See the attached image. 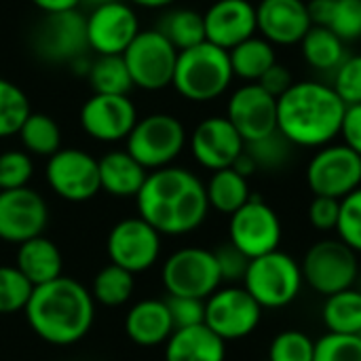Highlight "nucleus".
Returning <instances> with one entry per match:
<instances>
[{
    "mask_svg": "<svg viewBox=\"0 0 361 361\" xmlns=\"http://www.w3.org/2000/svg\"><path fill=\"white\" fill-rule=\"evenodd\" d=\"M338 239L361 254V186L341 199V216L336 226Z\"/></svg>",
    "mask_w": 361,
    "mask_h": 361,
    "instance_id": "41",
    "label": "nucleus"
},
{
    "mask_svg": "<svg viewBox=\"0 0 361 361\" xmlns=\"http://www.w3.org/2000/svg\"><path fill=\"white\" fill-rule=\"evenodd\" d=\"M233 76L228 51L205 40L178 53L171 85L190 102H212L228 89Z\"/></svg>",
    "mask_w": 361,
    "mask_h": 361,
    "instance_id": "4",
    "label": "nucleus"
},
{
    "mask_svg": "<svg viewBox=\"0 0 361 361\" xmlns=\"http://www.w3.org/2000/svg\"><path fill=\"white\" fill-rule=\"evenodd\" d=\"M34 6H38L42 13H61V11H72L78 8L80 0H30Z\"/></svg>",
    "mask_w": 361,
    "mask_h": 361,
    "instance_id": "49",
    "label": "nucleus"
},
{
    "mask_svg": "<svg viewBox=\"0 0 361 361\" xmlns=\"http://www.w3.org/2000/svg\"><path fill=\"white\" fill-rule=\"evenodd\" d=\"M313 361H361V336L328 332L315 343Z\"/></svg>",
    "mask_w": 361,
    "mask_h": 361,
    "instance_id": "40",
    "label": "nucleus"
},
{
    "mask_svg": "<svg viewBox=\"0 0 361 361\" xmlns=\"http://www.w3.org/2000/svg\"><path fill=\"white\" fill-rule=\"evenodd\" d=\"M258 85H260L267 93H271L275 99H279L286 91L292 89L294 78H292V72H290L283 63H275V66H271V68L262 74V78L258 80Z\"/></svg>",
    "mask_w": 361,
    "mask_h": 361,
    "instance_id": "47",
    "label": "nucleus"
},
{
    "mask_svg": "<svg viewBox=\"0 0 361 361\" xmlns=\"http://www.w3.org/2000/svg\"><path fill=\"white\" fill-rule=\"evenodd\" d=\"M360 336H361V332H360Z\"/></svg>",
    "mask_w": 361,
    "mask_h": 361,
    "instance_id": "54",
    "label": "nucleus"
},
{
    "mask_svg": "<svg viewBox=\"0 0 361 361\" xmlns=\"http://www.w3.org/2000/svg\"><path fill=\"white\" fill-rule=\"evenodd\" d=\"M165 302L169 309L173 330L205 324V300L188 298V296H169Z\"/></svg>",
    "mask_w": 361,
    "mask_h": 361,
    "instance_id": "44",
    "label": "nucleus"
},
{
    "mask_svg": "<svg viewBox=\"0 0 361 361\" xmlns=\"http://www.w3.org/2000/svg\"><path fill=\"white\" fill-rule=\"evenodd\" d=\"M355 283H360V286H357V290L361 292V279H360V277H357V281H355Z\"/></svg>",
    "mask_w": 361,
    "mask_h": 361,
    "instance_id": "53",
    "label": "nucleus"
},
{
    "mask_svg": "<svg viewBox=\"0 0 361 361\" xmlns=\"http://www.w3.org/2000/svg\"><path fill=\"white\" fill-rule=\"evenodd\" d=\"M307 184L317 197L345 199L361 186V157L345 144H328L309 161Z\"/></svg>",
    "mask_w": 361,
    "mask_h": 361,
    "instance_id": "11",
    "label": "nucleus"
},
{
    "mask_svg": "<svg viewBox=\"0 0 361 361\" xmlns=\"http://www.w3.org/2000/svg\"><path fill=\"white\" fill-rule=\"evenodd\" d=\"M47 182L53 192L66 201L82 203L99 190V163L78 148H59L47 163Z\"/></svg>",
    "mask_w": 361,
    "mask_h": 361,
    "instance_id": "14",
    "label": "nucleus"
},
{
    "mask_svg": "<svg viewBox=\"0 0 361 361\" xmlns=\"http://www.w3.org/2000/svg\"><path fill=\"white\" fill-rule=\"evenodd\" d=\"M216 264H218V271H220V279L222 281H228V283H237V281H243L245 273H247V267H250V258L237 250L231 241L220 245L216 252Z\"/></svg>",
    "mask_w": 361,
    "mask_h": 361,
    "instance_id": "45",
    "label": "nucleus"
},
{
    "mask_svg": "<svg viewBox=\"0 0 361 361\" xmlns=\"http://www.w3.org/2000/svg\"><path fill=\"white\" fill-rule=\"evenodd\" d=\"M226 118L239 131L243 142L260 140L277 131V99L258 82H247L231 95Z\"/></svg>",
    "mask_w": 361,
    "mask_h": 361,
    "instance_id": "18",
    "label": "nucleus"
},
{
    "mask_svg": "<svg viewBox=\"0 0 361 361\" xmlns=\"http://www.w3.org/2000/svg\"><path fill=\"white\" fill-rule=\"evenodd\" d=\"M108 258L133 275L148 271L161 254V235L140 216L116 222L108 235Z\"/></svg>",
    "mask_w": 361,
    "mask_h": 361,
    "instance_id": "15",
    "label": "nucleus"
},
{
    "mask_svg": "<svg viewBox=\"0 0 361 361\" xmlns=\"http://www.w3.org/2000/svg\"><path fill=\"white\" fill-rule=\"evenodd\" d=\"M49 222L44 199L23 186L15 190H0V239L6 243H25L40 237Z\"/></svg>",
    "mask_w": 361,
    "mask_h": 361,
    "instance_id": "16",
    "label": "nucleus"
},
{
    "mask_svg": "<svg viewBox=\"0 0 361 361\" xmlns=\"http://www.w3.org/2000/svg\"><path fill=\"white\" fill-rule=\"evenodd\" d=\"M112 2H118V0H80L78 11H87V13H91V11H95V8L106 6V4H112Z\"/></svg>",
    "mask_w": 361,
    "mask_h": 361,
    "instance_id": "52",
    "label": "nucleus"
},
{
    "mask_svg": "<svg viewBox=\"0 0 361 361\" xmlns=\"http://www.w3.org/2000/svg\"><path fill=\"white\" fill-rule=\"evenodd\" d=\"M256 23L271 44L290 47L313 27L309 6L302 0H262L256 6Z\"/></svg>",
    "mask_w": 361,
    "mask_h": 361,
    "instance_id": "22",
    "label": "nucleus"
},
{
    "mask_svg": "<svg viewBox=\"0 0 361 361\" xmlns=\"http://www.w3.org/2000/svg\"><path fill=\"white\" fill-rule=\"evenodd\" d=\"M233 169L237 171V173H241L243 178H250V176H254L258 169H256V163L252 161V157L245 152V148H243V152L239 154V159L233 163Z\"/></svg>",
    "mask_w": 361,
    "mask_h": 361,
    "instance_id": "50",
    "label": "nucleus"
},
{
    "mask_svg": "<svg viewBox=\"0 0 361 361\" xmlns=\"http://www.w3.org/2000/svg\"><path fill=\"white\" fill-rule=\"evenodd\" d=\"M30 112L32 110L25 93L15 82L0 78V137H11L19 133Z\"/></svg>",
    "mask_w": 361,
    "mask_h": 361,
    "instance_id": "37",
    "label": "nucleus"
},
{
    "mask_svg": "<svg viewBox=\"0 0 361 361\" xmlns=\"http://www.w3.org/2000/svg\"><path fill=\"white\" fill-rule=\"evenodd\" d=\"M34 286L19 273L17 267H0V315L25 311Z\"/></svg>",
    "mask_w": 361,
    "mask_h": 361,
    "instance_id": "38",
    "label": "nucleus"
},
{
    "mask_svg": "<svg viewBox=\"0 0 361 361\" xmlns=\"http://www.w3.org/2000/svg\"><path fill=\"white\" fill-rule=\"evenodd\" d=\"M332 89L345 102V106L361 104V55L347 57L334 70V85Z\"/></svg>",
    "mask_w": 361,
    "mask_h": 361,
    "instance_id": "43",
    "label": "nucleus"
},
{
    "mask_svg": "<svg viewBox=\"0 0 361 361\" xmlns=\"http://www.w3.org/2000/svg\"><path fill=\"white\" fill-rule=\"evenodd\" d=\"M313 25L330 27L345 42L361 38V0H311Z\"/></svg>",
    "mask_w": 361,
    "mask_h": 361,
    "instance_id": "27",
    "label": "nucleus"
},
{
    "mask_svg": "<svg viewBox=\"0 0 361 361\" xmlns=\"http://www.w3.org/2000/svg\"><path fill=\"white\" fill-rule=\"evenodd\" d=\"M15 267L34 288H38L61 277L63 262L59 247L51 239L40 235L19 245Z\"/></svg>",
    "mask_w": 361,
    "mask_h": 361,
    "instance_id": "26",
    "label": "nucleus"
},
{
    "mask_svg": "<svg viewBox=\"0 0 361 361\" xmlns=\"http://www.w3.org/2000/svg\"><path fill=\"white\" fill-rule=\"evenodd\" d=\"M163 286L169 296L207 300L222 283L216 256L203 247H182L163 264Z\"/></svg>",
    "mask_w": 361,
    "mask_h": 361,
    "instance_id": "10",
    "label": "nucleus"
},
{
    "mask_svg": "<svg viewBox=\"0 0 361 361\" xmlns=\"http://www.w3.org/2000/svg\"><path fill=\"white\" fill-rule=\"evenodd\" d=\"M341 216V201L332 197H317L313 195V201L309 205V222L317 231H336Z\"/></svg>",
    "mask_w": 361,
    "mask_h": 361,
    "instance_id": "46",
    "label": "nucleus"
},
{
    "mask_svg": "<svg viewBox=\"0 0 361 361\" xmlns=\"http://www.w3.org/2000/svg\"><path fill=\"white\" fill-rule=\"evenodd\" d=\"M133 288H135L133 273H129L116 264H108L95 275L91 296H93V300L102 302L104 307H121L131 298Z\"/></svg>",
    "mask_w": 361,
    "mask_h": 361,
    "instance_id": "35",
    "label": "nucleus"
},
{
    "mask_svg": "<svg viewBox=\"0 0 361 361\" xmlns=\"http://www.w3.org/2000/svg\"><path fill=\"white\" fill-rule=\"evenodd\" d=\"M226 343L205 324L173 330L165 345V361H224Z\"/></svg>",
    "mask_w": 361,
    "mask_h": 361,
    "instance_id": "24",
    "label": "nucleus"
},
{
    "mask_svg": "<svg viewBox=\"0 0 361 361\" xmlns=\"http://www.w3.org/2000/svg\"><path fill=\"white\" fill-rule=\"evenodd\" d=\"M97 163H99L102 190H106L108 195L118 197V199L137 197V192L142 190V186L148 178L146 169L127 150L108 152Z\"/></svg>",
    "mask_w": 361,
    "mask_h": 361,
    "instance_id": "25",
    "label": "nucleus"
},
{
    "mask_svg": "<svg viewBox=\"0 0 361 361\" xmlns=\"http://www.w3.org/2000/svg\"><path fill=\"white\" fill-rule=\"evenodd\" d=\"M131 4L144 6V8H165L169 4H173L176 0H129Z\"/></svg>",
    "mask_w": 361,
    "mask_h": 361,
    "instance_id": "51",
    "label": "nucleus"
},
{
    "mask_svg": "<svg viewBox=\"0 0 361 361\" xmlns=\"http://www.w3.org/2000/svg\"><path fill=\"white\" fill-rule=\"evenodd\" d=\"M341 135L345 140V146H349L353 152H357L361 157V104L347 106Z\"/></svg>",
    "mask_w": 361,
    "mask_h": 361,
    "instance_id": "48",
    "label": "nucleus"
},
{
    "mask_svg": "<svg viewBox=\"0 0 361 361\" xmlns=\"http://www.w3.org/2000/svg\"><path fill=\"white\" fill-rule=\"evenodd\" d=\"M300 47L305 61L322 72H334L347 59L345 40L324 25H313L300 40Z\"/></svg>",
    "mask_w": 361,
    "mask_h": 361,
    "instance_id": "29",
    "label": "nucleus"
},
{
    "mask_svg": "<svg viewBox=\"0 0 361 361\" xmlns=\"http://www.w3.org/2000/svg\"><path fill=\"white\" fill-rule=\"evenodd\" d=\"M178 53L180 51L159 30H140L125 49L123 59L135 87L161 91L173 82Z\"/></svg>",
    "mask_w": 361,
    "mask_h": 361,
    "instance_id": "8",
    "label": "nucleus"
},
{
    "mask_svg": "<svg viewBox=\"0 0 361 361\" xmlns=\"http://www.w3.org/2000/svg\"><path fill=\"white\" fill-rule=\"evenodd\" d=\"M300 271L305 283L328 298L355 286L360 277L357 252L341 239H324L307 250Z\"/></svg>",
    "mask_w": 361,
    "mask_h": 361,
    "instance_id": "6",
    "label": "nucleus"
},
{
    "mask_svg": "<svg viewBox=\"0 0 361 361\" xmlns=\"http://www.w3.org/2000/svg\"><path fill=\"white\" fill-rule=\"evenodd\" d=\"M294 144L277 129L260 140L245 142V152L256 163L258 171H281L294 154Z\"/></svg>",
    "mask_w": 361,
    "mask_h": 361,
    "instance_id": "36",
    "label": "nucleus"
},
{
    "mask_svg": "<svg viewBox=\"0 0 361 361\" xmlns=\"http://www.w3.org/2000/svg\"><path fill=\"white\" fill-rule=\"evenodd\" d=\"M34 173V163L27 152L6 150L0 152V190H15L27 186Z\"/></svg>",
    "mask_w": 361,
    "mask_h": 361,
    "instance_id": "42",
    "label": "nucleus"
},
{
    "mask_svg": "<svg viewBox=\"0 0 361 361\" xmlns=\"http://www.w3.org/2000/svg\"><path fill=\"white\" fill-rule=\"evenodd\" d=\"M345 112L330 85L300 80L277 99V129L296 148H324L341 135Z\"/></svg>",
    "mask_w": 361,
    "mask_h": 361,
    "instance_id": "3",
    "label": "nucleus"
},
{
    "mask_svg": "<svg viewBox=\"0 0 361 361\" xmlns=\"http://www.w3.org/2000/svg\"><path fill=\"white\" fill-rule=\"evenodd\" d=\"M135 123L137 110L127 95L93 93L80 110V125L85 133L99 142L127 140Z\"/></svg>",
    "mask_w": 361,
    "mask_h": 361,
    "instance_id": "19",
    "label": "nucleus"
},
{
    "mask_svg": "<svg viewBox=\"0 0 361 361\" xmlns=\"http://www.w3.org/2000/svg\"><path fill=\"white\" fill-rule=\"evenodd\" d=\"M228 237L231 243L252 260L279 250L283 228L277 212L269 203L260 197H250V201L231 216Z\"/></svg>",
    "mask_w": 361,
    "mask_h": 361,
    "instance_id": "12",
    "label": "nucleus"
},
{
    "mask_svg": "<svg viewBox=\"0 0 361 361\" xmlns=\"http://www.w3.org/2000/svg\"><path fill=\"white\" fill-rule=\"evenodd\" d=\"M19 137L23 148L38 157H53L61 146V131L57 123L42 112H30L19 129Z\"/></svg>",
    "mask_w": 361,
    "mask_h": 361,
    "instance_id": "34",
    "label": "nucleus"
},
{
    "mask_svg": "<svg viewBox=\"0 0 361 361\" xmlns=\"http://www.w3.org/2000/svg\"><path fill=\"white\" fill-rule=\"evenodd\" d=\"M243 148V137L226 116H212L201 121L190 137L192 157L209 171L233 167Z\"/></svg>",
    "mask_w": 361,
    "mask_h": 361,
    "instance_id": "20",
    "label": "nucleus"
},
{
    "mask_svg": "<svg viewBox=\"0 0 361 361\" xmlns=\"http://www.w3.org/2000/svg\"><path fill=\"white\" fill-rule=\"evenodd\" d=\"M135 201L140 218L171 237L197 231L209 212L205 184L192 171L171 165L148 173Z\"/></svg>",
    "mask_w": 361,
    "mask_h": 361,
    "instance_id": "1",
    "label": "nucleus"
},
{
    "mask_svg": "<svg viewBox=\"0 0 361 361\" xmlns=\"http://www.w3.org/2000/svg\"><path fill=\"white\" fill-rule=\"evenodd\" d=\"M87 74L93 91L102 95H127L133 87L123 55H99L95 61H91Z\"/></svg>",
    "mask_w": 361,
    "mask_h": 361,
    "instance_id": "33",
    "label": "nucleus"
},
{
    "mask_svg": "<svg viewBox=\"0 0 361 361\" xmlns=\"http://www.w3.org/2000/svg\"><path fill=\"white\" fill-rule=\"evenodd\" d=\"M205 192H207L209 207L226 216H233L252 197L247 178L237 173L233 167L214 171L209 182L205 184Z\"/></svg>",
    "mask_w": 361,
    "mask_h": 361,
    "instance_id": "28",
    "label": "nucleus"
},
{
    "mask_svg": "<svg viewBox=\"0 0 361 361\" xmlns=\"http://www.w3.org/2000/svg\"><path fill=\"white\" fill-rule=\"evenodd\" d=\"M34 53L53 63H72L78 57H85L89 49L87 40V17L82 11H61L44 13L32 32Z\"/></svg>",
    "mask_w": 361,
    "mask_h": 361,
    "instance_id": "9",
    "label": "nucleus"
},
{
    "mask_svg": "<svg viewBox=\"0 0 361 361\" xmlns=\"http://www.w3.org/2000/svg\"><path fill=\"white\" fill-rule=\"evenodd\" d=\"M228 57H231L233 74L250 82H258L262 74L277 63L273 44L267 38H258V36H252L241 44H237L235 49H231Z\"/></svg>",
    "mask_w": 361,
    "mask_h": 361,
    "instance_id": "30",
    "label": "nucleus"
},
{
    "mask_svg": "<svg viewBox=\"0 0 361 361\" xmlns=\"http://www.w3.org/2000/svg\"><path fill=\"white\" fill-rule=\"evenodd\" d=\"M315 343L300 330L279 332L269 347L267 361H313Z\"/></svg>",
    "mask_w": 361,
    "mask_h": 361,
    "instance_id": "39",
    "label": "nucleus"
},
{
    "mask_svg": "<svg viewBox=\"0 0 361 361\" xmlns=\"http://www.w3.org/2000/svg\"><path fill=\"white\" fill-rule=\"evenodd\" d=\"M125 332L140 347H157L169 341L173 324L165 300H142L125 317Z\"/></svg>",
    "mask_w": 361,
    "mask_h": 361,
    "instance_id": "23",
    "label": "nucleus"
},
{
    "mask_svg": "<svg viewBox=\"0 0 361 361\" xmlns=\"http://www.w3.org/2000/svg\"><path fill=\"white\" fill-rule=\"evenodd\" d=\"M23 313L38 338L55 347H68L89 334L95 319V300L82 283L61 275L34 288Z\"/></svg>",
    "mask_w": 361,
    "mask_h": 361,
    "instance_id": "2",
    "label": "nucleus"
},
{
    "mask_svg": "<svg viewBox=\"0 0 361 361\" xmlns=\"http://www.w3.org/2000/svg\"><path fill=\"white\" fill-rule=\"evenodd\" d=\"M205 40L231 51L258 32L256 6L250 0H216L203 15Z\"/></svg>",
    "mask_w": 361,
    "mask_h": 361,
    "instance_id": "21",
    "label": "nucleus"
},
{
    "mask_svg": "<svg viewBox=\"0 0 361 361\" xmlns=\"http://www.w3.org/2000/svg\"><path fill=\"white\" fill-rule=\"evenodd\" d=\"M262 319V307L245 288H218L205 300V326L224 343L250 336Z\"/></svg>",
    "mask_w": 361,
    "mask_h": 361,
    "instance_id": "13",
    "label": "nucleus"
},
{
    "mask_svg": "<svg viewBox=\"0 0 361 361\" xmlns=\"http://www.w3.org/2000/svg\"><path fill=\"white\" fill-rule=\"evenodd\" d=\"M159 32L178 49L186 51L205 42V23L203 15L192 8H176L167 13L159 25Z\"/></svg>",
    "mask_w": 361,
    "mask_h": 361,
    "instance_id": "32",
    "label": "nucleus"
},
{
    "mask_svg": "<svg viewBox=\"0 0 361 361\" xmlns=\"http://www.w3.org/2000/svg\"><path fill=\"white\" fill-rule=\"evenodd\" d=\"M85 17L89 49H93L97 55H123L140 34L137 15L125 0L99 6Z\"/></svg>",
    "mask_w": 361,
    "mask_h": 361,
    "instance_id": "17",
    "label": "nucleus"
},
{
    "mask_svg": "<svg viewBox=\"0 0 361 361\" xmlns=\"http://www.w3.org/2000/svg\"><path fill=\"white\" fill-rule=\"evenodd\" d=\"M184 125L171 114H150L135 123L127 137V152L144 169L169 167L184 150Z\"/></svg>",
    "mask_w": 361,
    "mask_h": 361,
    "instance_id": "7",
    "label": "nucleus"
},
{
    "mask_svg": "<svg viewBox=\"0 0 361 361\" xmlns=\"http://www.w3.org/2000/svg\"><path fill=\"white\" fill-rule=\"evenodd\" d=\"M302 283L300 264L281 250L252 258L243 277V288L262 309H283L292 305Z\"/></svg>",
    "mask_w": 361,
    "mask_h": 361,
    "instance_id": "5",
    "label": "nucleus"
},
{
    "mask_svg": "<svg viewBox=\"0 0 361 361\" xmlns=\"http://www.w3.org/2000/svg\"><path fill=\"white\" fill-rule=\"evenodd\" d=\"M322 319L328 332L360 334L361 332V292L353 286L326 298Z\"/></svg>",
    "mask_w": 361,
    "mask_h": 361,
    "instance_id": "31",
    "label": "nucleus"
}]
</instances>
